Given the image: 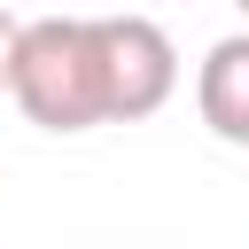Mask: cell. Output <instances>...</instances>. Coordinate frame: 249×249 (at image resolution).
Instances as JSON below:
<instances>
[{"instance_id": "cell-1", "label": "cell", "mask_w": 249, "mask_h": 249, "mask_svg": "<svg viewBox=\"0 0 249 249\" xmlns=\"http://www.w3.org/2000/svg\"><path fill=\"white\" fill-rule=\"evenodd\" d=\"M8 93H16V109L39 132H93V124H109V78H101L93 16H39V23H23Z\"/></svg>"}, {"instance_id": "cell-3", "label": "cell", "mask_w": 249, "mask_h": 249, "mask_svg": "<svg viewBox=\"0 0 249 249\" xmlns=\"http://www.w3.org/2000/svg\"><path fill=\"white\" fill-rule=\"evenodd\" d=\"M195 117L226 140V148H249V31L218 39L195 70Z\"/></svg>"}, {"instance_id": "cell-4", "label": "cell", "mask_w": 249, "mask_h": 249, "mask_svg": "<svg viewBox=\"0 0 249 249\" xmlns=\"http://www.w3.org/2000/svg\"><path fill=\"white\" fill-rule=\"evenodd\" d=\"M16 39H23V23L0 8V93H8V70H16Z\"/></svg>"}, {"instance_id": "cell-5", "label": "cell", "mask_w": 249, "mask_h": 249, "mask_svg": "<svg viewBox=\"0 0 249 249\" xmlns=\"http://www.w3.org/2000/svg\"><path fill=\"white\" fill-rule=\"evenodd\" d=\"M241 16H249V0H241Z\"/></svg>"}, {"instance_id": "cell-2", "label": "cell", "mask_w": 249, "mask_h": 249, "mask_svg": "<svg viewBox=\"0 0 249 249\" xmlns=\"http://www.w3.org/2000/svg\"><path fill=\"white\" fill-rule=\"evenodd\" d=\"M101 31V78H109V124H140L179 93V47L156 16H93Z\"/></svg>"}]
</instances>
